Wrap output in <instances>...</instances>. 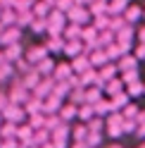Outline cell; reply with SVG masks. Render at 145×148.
<instances>
[{"label":"cell","instance_id":"obj_26","mask_svg":"<svg viewBox=\"0 0 145 148\" xmlns=\"http://www.w3.org/2000/svg\"><path fill=\"white\" fill-rule=\"evenodd\" d=\"M14 132H17V122H10V119L0 122V138H10L14 136Z\"/></svg>","mask_w":145,"mask_h":148},{"label":"cell","instance_id":"obj_20","mask_svg":"<svg viewBox=\"0 0 145 148\" xmlns=\"http://www.w3.org/2000/svg\"><path fill=\"white\" fill-rule=\"evenodd\" d=\"M119 72H126V69H138V62H136V58L133 55H129V53H124L121 58H119Z\"/></svg>","mask_w":145,"mask_h":148},{"label":"cell","instance_id":"obj_32","mask_svg":"<svg viewBox=\"0 0 145 148\" xmlns=\"http://www.w3.org/2000/svg\"><path fill=\"white\" fill-rule=\"evenodd\" d=\"M67 96L71 98V103H74V105H81V103H83V88H81V86L69 88V93H67Z\"/></svg>","mask_w":145,"mask_h":148},{"label":"cell","instance_id":"obj_4","mask_svg":"<svg viewBox=\"0 0 145 148\" xmlns=\"http://www.w3.org/2000/svg\"><path fill=\"white\" fill-rule=\"evenodd\" d=\"M22 41V29L19 26H5L0 34V45H10V43H19Z\"/></svg>","mask_w":145,"mask_h":148},{"label":"cell","instance_id":"obj_10","mask_svg":"<svg viewBox=\"0 0 145 148\" xmlns=\"http://www.w3.org/2000/svg\"><path fill=\"white\" fill-rule=\"evenodd\" d=\"M121 14H124V19L129 22V24H136L143 17V10H140V5H126Z\"/></svg>","mask_w":145,"mask_h":148},{"label":"cell","instance_id":"obj_49","mask_svg":"<svg viewBox=\"0 0 145 148\" xmlns=\"http://www.w3.org/2000/svg\"><path fill=\"white\" fill-rule=\"evenodd\" d=\"M45 3H50V5H52V3H55V0H45Z\"/></svg>","mask_w":145,"mask_h":148},{"label":"cell","instance_id":"obj_29","mask_svg":"<svg viewBox=\"0 0 145 148\" xmlns=\"http://www.w3.org/2000/svg\"><path fill=\"white\" fill-rule=\"evenodd\" d=\"M95 36H98V29H95V26L90 24V22L81 26V36H79L81 41H95Z\"/></svg>","mask_w":145,"mask_h":148},{"label":"cell","instance_id":"obj_23","mask_svg":"<svg viewBox=\"0 0 145 148\" xmlns=\"http://www.w3.org/2000/svg\"><path fill=\"white\" fill-rule=\"evenodd\" d=\"M117 72H119V67H117V64H112V60H110V62H105L102 67H100V72H98V77H102V79L107 81V79L117 77Z\"/></svg>","mask_w":145,"mask_h":148},{"label":"cell","instance_id":"obj_43","mask_svg":"<svg viewBox=\"0 0 145 148\" xmlns=\"http://www.w3.org/2000/svg\"><path fill=\"white\" fill-rule=\"evenodd\" d=\"M71 148H90L86 141H74V143H71Z\"/></svg>","mask_w":145,"mask_h":148},{"label":"cell","instance_id":"obj_16","mask_svg":"<svg viewBox=\"0 0 145 148\" xmlns=\"http://www.w3.org/2000/svg\"><path fill=\"white\" fill-rule=\"evenodd\" d=\"M50 10H52V5H50V3H45V0H33V5H31L33 17H48Z\"/></svg>","mask_w":145,"mask_h":148},{"label":"cell","instance_id":"obj_6","mask_svg":"<svg viewBox=\"0 0 145 148\" xmlns=\"http://www.w3.org/2000/svg\"><path fill=\"white\" fill-rule=\"evenodd\" d=\"M69 64H71V72H74V74H81V72H86V69L90 67V62H88V55H86V53L74 55Z\"/></svg>","mask_w":145,"mask_h":148},{"label":"cell","instance_id":"obj_9","mask_svg":"<svg viewBox=\"0 0 145 148\" xmlns=\"http://www.w3.org/2000/svg\"><path fill=\"white\" fill-rule=\"evenodd\" d=\"M22 108H24L26 115H31V112H43V100L36 98V96H29V98L22 103Z\"/></svg>","mask_w":145,"mask_h":148},{"label":"cell","instance_id":"obj_41","mask_svg":"<svg viewBox=\"0 0 145 148\" xmlns=\"http://www.w3.org/2000/svg\"><path fill=\"white\" fill-rule=\"evenodd\" d=\"M133 132H136V136H138V138H145V122L136 124V129H133Z\"/></svg>","mask_w":145,"mask_h":148},{"label":"cell","instance_id":"obj_28","mask_svg":"<svg viewBox=\"0 0 145 148\" xmlns=\"http://www.w3.org/2000/svg\"><path fill=\"white\" fill-rule=\"evenodd\" d=\"M29 29L36 31V34H45V29H48V17H33V22L29 24Z\"/></svg>","mask_w":145,"mask_h":148},{"label":"cell","instance_id":"obj_11","mask_svg":"<svg viewBox=\"0 0 145 148\" xmlns=\"http://www.w3.org/2000/svg\"><path fill=\"white\" fill-rule=\"evenodd\" d=\"M88 62H90V67H102V64L110 62V60H107V55H105L102 48H95V50L88 53Z\"/></svg>","mask_w":145,"mask_h":148},{"label":"cell","instance_id":"obj_19","mask_svg":"<svg viewBox=\"0 0 145 148\" xmlns=\"http://www.w3.org/2000/svg\"><path fill=\"white\" fill-rule=\"evenodd\" d=\"M43 45H45V50H48V53H62V45H64V38H62V36H50V38L45 41Z\"/></svg>","mask_w":145,"mask_h":148},{"label":"cell","instance_id":"obj_37","mask_svg":"<svg viewBox=\"0 0 145 148\" xmlns=\"http://www.w3.org/2000/svg\"><path fill=\"white\" fill-rule=\"evenodd\" d=\"M71 5H74V0H55V3H52V7L60 10V12H67Z\"/></svg>","mask_w":145,"mask_h":148},{"label":"cell","instance_id":"obj_13","mask_svg":"<svg viewBox=\"0 0 145 148\" xmlns=\"http://www.w3.org/2000/svg\"><path fill=\"white\" fill-rule=\"evenodd\" d=\"M76 108H79V105H74L71 100H69L67 105L62 103V105H60V110H57L60 119H62V122H69V119H74V117H76Z\"/></svg>","mask_w":145,"mask_h":148},{"label":"cell","instance_id":"obj_18","mask_svg":"<svg viewBox=\"0 0 145 148\" xmlns=\"http://www.w3.org/2000/svg\"><path fill=\"white\" fill-rule=\"evenodd\" d=\"M38 81H41V74L36 72V69H31V72L22 74V86H24V88H29V91H31L36 84H38Z\"/></svg>","mask_w":145,"mask_h":148},{"label":"cell","instance_id":"obj_8","mask_svg":"<svg viewBox=\"0 0 145 148\" xmlns=\"http://www.w3.org/2000/svg\"><path fill=\"white\" fill-rule=\"evenodd\" d=\"M69 74H74L71 72V64L69 62H60V64H55V69H52V79L55 81H67Z\"/></svg>","mask_w":145,"mask_h":148},{"label":"cell","instance_id":"obj_15","mask_svg":"<svg viewBox=\"0 0 145 148\" xmlns=\"http://www.w3.org/2000/svg\"><path fill=\"white\" fill-rule=\"evenodd\" d=\"M26 124H29L33 132H36V129H43L45 127V112H31V115H26Z\"/></svg>","mask_w":145,"mask_h":148},{"label":"cell","instance_id":"obj_31","mask_svg":"<svg viewBox=\"0 0 145 148\" xmlns=\"http://www.w3.org/2000/svg\"><path fill=\"white\" fill-rule=\"evenodd\" d=\"M110 110H112V105H110V100H105V98H100V100L93 103V112L95 115H107Z\"/></svg>","mask_w":145,"mask_h":148},{"label":"cell","instance_id":"obj_5","mask_svg":"<svg viewBox=\"0 0 145 148\" xmlns=\"http://www.w3.org/2000/svg\"><path fill=\"white\" fill-rule=\"evenodd\" d=\"M33 69L41 74V77H50L52 74V69H55V62H52V58L50 55H45V58H41L38 62L33 64Z\"/></svg>","mask_w":145,"mask_h":148},{"label":"cell","instance_id":"obj_50","mask_svg":"<svg viewBox=\"0 0 145 148\" xmlns=\"http://www.w3.org/2000/svg\"><path fill=\"white\" fill-rule=\"evenodd\" d=\"M3 29H5V26H3V24H0V34H3Z\"/></svg>","mask_w":145,"mask_h":148},{"label":"cell","instance_id":"obj_24","mask_svg":"<svg viewBox=\"0 0 145 148\" xmlns=\"http://www.w3.org/2000/svg\"><path fill=\"white\" fill-rule=\"evenodd\" d=\"M93 115H95V112H93V105H88V103H81V105L76 108V117H79V122H88Z\"/></svg>","mask_w":145,"mask_h":148},{"label":"cell","instance_id":"obj_38","mask_svg":"<svg viewBox=\"0 0 145 148\" xmlns=\"http://www.w3.org/2000/svg\"><path fill=\"white\" fill-rule=\"evenodd\" d=\"M0 148H19V141H17L14 136H10V138H3V141H0Z\"/></svg>","mask_w":145,"mask_h":148},{"label":"cell","instance_id":"obj_21","mask_svg":"<svg viewBox=\"0 0 145 148\" xmlns=\"http://www.w3.org/2000/svg\"><path fill=\"white\" fill-rule=\"evenodd\" d=\"M14 74H17V72H14V64L5 60L3 64H0V84H7V81H10Z\"/></svg>","mask_w":145,"mask_h":148},{"label":"cell","instance_id":"obj_46","mask_svg":"<svg viewBox=\"0 0 145 148\" xmlns=\"http://www.w3.org/2000/svg\"><path fill=\"white\" fill-rule=\"evenodd\" d=\"M138 38L145 41V26H140V29H138Z\"/></svg>","mask_w":145,"mask_h":148},{"label":"cell","instance_id":"obj_35","mask_svg":"<svg viewBox=\"0 0 145 148\" xmlns=\"http://www.w3.org/2000/svg\"><path fill=\"white\" fill-rule=\"evenodd\" d=\"M143 91H145V86L136 79V81H131V84H129V91H126V93H129V96H138V93H143Z\"/></svg>","mask_w":145,"mask_h":148},{"label":"cell","instance_id":"obj_1","mask_svg":"<svg viewBox=\"0 0 145 148\" xmlns=\"http://www.w3.org/2000/svg\"><path fill=\"white\" fill-rule=\"evenodd\" d=\"M64 17H67L69 22L79 24V26H83V24H88V22H90V14H88V10H86V7H81V5H71L69 10L64 12Z\"/></svg>","mask_w":145,"mask_h":148},{"label":"cell","instance_id":"obj_22","mask_svg":"<svg viewBox=\"0 0 145 148\" xmlns=\"http://www.w3.org/2000/svg\"><path fill=\"white\" fill-rule=\"evenodd\" d=\"M102 91H107V93H117V91H124V81L119 79V77H112V79H107L105 81V86H102Z\"/></svg>","mask_w":145,"mask_h":148},{"label":"cell","instance_id":"obj_47","mask_svg":"<svg viewBox=\"0 0 145 148\" xmlns=\"http://www.w3.org/2000/svg\"><path fill=\"white\" fill-rule=\"evenodd\" d=\"M5 60H7V58H5V53H3V50H0V64H3Z\"/></svg>","mask_w":145,"mask_h":148},{"label":"cell","instance_id":"obj_44","mask_svg":"<svg viewBox=\"0 0 145 148\" xmlns=\"http://www.w3.org/2000/svg\"><path fill=\"white\" fill-rule=\"evenodd\" d=\"M14 5V0H0V7H3V10H5V7H12Z\"/></svg>","mask_w":145,"mask_h":148},{"label":"cell","instance_id":"obj_12","mask_svg":"<svg viewBox=\"0 0 145 148\" xmlns=\"http://www.w3.org/2000/svg\"><path fill=\"white\" fill-rule=\"evenodd\" d=\"M62 105V98H57L55 93H48L43 98V112H57Z\"/></svg>","mask_w":145,"mask_h":148},{"label":"cell","instance_id":"obj_48","mask_svg":"<svg viewBox=\"0 0 145 148\" xmlns=\"http://www.w3.org/2000/svg\"><path fill=\"white\" fill-rule=\"evenodd\" d=\"M110 148H121V146H119V143H112V146H110Z\"/></svg>","mask_w":145,"mask_h":148},{"label":"cell","instance_id":"obj_51","mask_svg":"<svg viewBox=\"0 0 145 148\" xmlns=\"http://www.w3.org/2000/svg\"><path fill=\"white\" fill-rule=\"evenodd\" d=\"M143 19H145V10H143Z\"/></svg>","mask_w":145,"mask_h":148},{"label":"cell","instance_id":"obj_14","mask_svg":"<svg viewBox=\"0 0 145 148\" xmlns=\"http://www.w3.org/2000/svg\"><path fill=\"white\" fill-rule=\"evenodd\" d=\"M5 58H7V62H14V60H19L22 55H24V48L19 43H10V45H5Z\"/></svg>","mask_w":145,"mask_h":148},{"label":"cell","instance_id":"obj_3","mask_svg":"<svg viewBox=\"0 0 145 148\" xmlns=\"http://www.w3.org/2000/svg\"><path fill=\"white\" fill-rule=\"evenodd\" d=\"M52 86H55V79H52V74H50V77H41V81L31 88V96H36V98H41V100H43V98L52 91Z\"/></svg>","mask_w":145,"mask_h":148},{"label":"cell","instance_id":"obj_25","mask_svg":"<svg viewBox=\"0 0 145 148\" xmlns=\"http://www.w3.org/2000/svg\"><path fill=\"white\" fill-rule=\"evenodd\" d=\"M14 19H17V12L12 10V7L0 10V24H3V26H14Z\"/></svg>","mask_w":145,"mask_h":148},{"label":"cell","instance_id":"obj_17","mask_svg":"<svg viewBox=\"0 0 145 148\" xmlns=\"http://www.w3.org/2000/svg\"><path fill=\"white\" fill-rule=\"evenodd\" d=\"M112 100H110V105H112V110H119V108H124L126 103H129V93H126V91H117V93H112L110 96Z\"/></svg>","mask_w":145,"mask_h":148},{"label":"cell","instance_id":"obj_27","mask_svg":"<svg viewBox=\"0 0 145 148\" xmlns=\"http://www.w3.org/2000/svg\"><path fill=\"white\" fill-rule=\"evenodd\" d=\"M33 22V12L26 10V12H17V19H14V26H19V29H24V26H29Z\"/></svg>","mask_w":145,"mask_h":148},{"label":"cell","instance_id":"obj_30","mask_svg":"<svg viewBox=\"0 0 145 148\" xmlns=\"http://www.w3.org/2000/svg\"><path fill=\"white\" fill-rule=\"evenodd\" d=\"M86 134H88L86 122H79L74 129H69V136H74V141H83V138H86Z\"/></svg>","mask_w":145,"mask_h":148},{"label":"cell","instance_id":"obj_36","mask_svg":"<svg viewBox=\"0 0 145 148\" xmlns=\"http://www.w3.org/2000/svg\"><path fill=\"white\" fill-rule=\"evenodd\" d=\"M133 129H136V119H133V117H124V119H121V132H124V134H131Z\"/></svg>","mask_w":145,"mask_h":148},{"label":"cell","instance_id":"obj_7","mask_svg":"<svg viewBox=\"0 0 145 148\" xmlns=\"http://www.w3.org/2000/svg\"><path fill=\"white\" fill-rule=\"evenodd\" d=\"M45 55H50L48 50H45V45H33V48H29V50H24V58L29 60L31 64H36L41 58H45Z\"/></svg>","mask_w":145,"mask_h":148},{"label":"cell","instance_id":"obj_2","mask_svg":"<svg viewBox=\"0 0 145 148\" xmlns=\"http://www.w3.org/2000/svg\"><path fill=\"white\" fill-rule=\"evenodd\" d=\"M0 115H3L5 119H10V122H17V124H19L22 119H26V112H24V108L19 103H7L3 110H0Z\"/></svg>","mask_w":145,"mask_h":148},{"label":"cell","instance_id":"obj_53","mask_svg":"<svg viewBox=\"0 0 145 148\" xmlns=\"http://www.w3.org/2000/svg\"><path fill=\"white\" fill-rule=\"evenodd\" d=\"M0 10H3V7H0Z\"/></svg>","mask_w":145,"mask_h":148},{"label":"cell","instance_id":"obj_52","mask_svg":"<svg viewBox=\"0 0 145 148\" xmlns=\"http://www.w3.org/2000/svg\"><path fill=\"white\" fill-rule=\"evenodd\" d=\"M31 148H38V146H31Z\"/></svg>","mask_w":145,"mask_h":148},{"label":"cell","instance_id":"obj_34","mask_svg":"<svg viewBox=\"0 0 145 148\" xmlns=\"http://www.w3.org/2000/svg\"><path fill=\"white\" fill-rule=\"evenodd\" d=\"M31 5H33V0H14L12 10L14 12H26V10H31Z\"/></svg>","mask_w":145,"mask_h":148},{"label":"cell","instance_id":"obj_42","mask_svg":"<svg viewBox=\"0 0 145 148\" xmlns=\"http://www.w3.org/2000/svg\"><path fill=\"white\" fill-rule=\"evenodd\" d=\"M7 103H10V98H7V91H3V88H0V110H3Z\"/></svg>","mask_w":145,"mask_h":148},{"label":"cell","instance_id":"obj_33","mask_svg":"<svg viewBox=\"0 0 145 148\" xmlns=\"http://www.w3.org/2000/svg\"><path fill=\"white\" fill-rule=\"evenodd\" d=\"M107 22H110V14H95V17H93V26H95L98 31L107 29Z\"/></svg>","mask_w":145,"mask_h":148},{"label":"cell","instance_id":"obj_45","mask_svg":"<svg viewBox=\"0 0 145 148\" xmlns=\"http://www.w3.org/2000/svg\"><path fill=\"white\" fill-rule=\"evenodd\" d=\"M74 5H81V7H88L90 0H74Z\"/></svg>","mask_w":145,"mask_h":148},{"label":"cell","instance_id":"obj_40","mask_svg":"<svg viewBox=\"0 0 145 148\" xmlns=\"http://www.w3.org/2000/svg\"><path fill=\"white\" fill-rule=\"evenodd\" d=\"M117 45H119V50H121V55L131 50V41H117Z\"/></svg>","mask_w":145,"mask_h":148},{"label":"cell","instance_id":"obj_39","mask_svg":"<svg viewBox=\"0 0 145 148\" xmlns=\"http://www.w3.org/2000/svg\"><path fill=\"white\" fill-rule=\"evenodd\" d=\"M136 58H138V60L143 58L145 60V41H140L138 45H136Z\"/></svg>","mask_w":145,"mask_h":148}]
</instances>
